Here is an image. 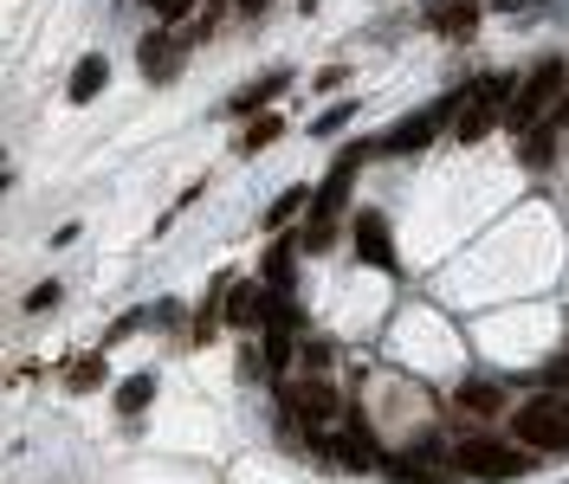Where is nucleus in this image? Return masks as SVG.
I'll use <instances>...</instances> for the list:
<instances>
[{"label": "nucleus", "instance_id": "nucleus-1", "mask_svg": "<svg viewBox=\"0 0 569 484\" xmlns=\"http://www.w3.org/2000/svg\"><path fill=\"white\" fill-rule=\"evenodd\" d=\"M511 433H518V446H531V452H569V401L537 394L525 408H511Z\"/></svg>", "mask_w": 569, "mask_h": 484}, {"label": "nucleus", "instance_id": "nucleus-2", "mask_svg": "<svg viewBox=\"0 0 569 484\" xmlns=\"http://www.w3.org/2000/svg\"><path fill=\"white\" fill-rule=\"evenodd\" d=\"M454 465L466 472V478L498 484V478H525L537 459H531V446H511V440H459Z\"/></svg>", "mask_w": 569, "mask_h": 484}, {"label": "nucleus", "instance_id": "nucleus-3", "mask_svg": "<svg viewBox=\"0 0 569 484\" xmlns=\"http://www.w3.org/2000/svg\"><path fill=\"white\" fill-rule=\"evenodd\" d=\"M563 91H569L563 59H543V65H537V72L525 78V84H518V97H511V111H505V123L531 136V130H537V116H543V104H550V97H563Z\"/></svg>", "mask_w": 569, "mask_h": 484}, {"label": "nucleus", "instance_id": "nucleus-4", "mask_svg": "<svg viewBox=\"0 0 569 484\" xmlns=\"http://www.w3.org/2000/svg\"><path fill=\"white\" fill-rule=\"evenodd\" d=\"M285 408H292L298 426H331V420L343 413V401H337V388H331L324 374H311V381H298V388H285Z\"/></svg>", "mask_w": 569, "mask_h": 484}, {"label": "nucleus", "instance_id": "nucleus-5", "mask_svg": "<svg viewBox=\"0 0 569 484\" xmlns=\"http://www.w3.org/2000/svg\"><path fill=\"white\" fill-rule=\"evenodd\" d=\"M434 130H440L434 111H415V116H402V123H388L376 143H369V155H420L434 143Z\"/></svg>", "mask_w": 569, "mask_h": 484}, {"label": "nucleus", "instance_id": "nucleus-6", "mask_svg": "<svg viewBox=\"0 0 569 484\" xmlns=\"http://www.w3.org/2000/svg\"><path fill=\"white\" fill-rule=\"evenodd\" d=\"M356 253L376 265V271H395V253H388V220H382L376 207H363V214H356Z\"/></svg>", "mask_w": 569, "mask_h": 484}, {"label": "nucleus", "instance_id": "nucleus-7", "mask_svg": "<svg viewBox=\"0 0 569 484\" xmlns=\"http://www.w3.org/2000/svg\"><path fill=\"white\" fill-rule=\"evenodd\" d=\"M298 246H304V239H292V233H278V239L266 246V265H260L266 291H292V265H298Z\"/></svg>", "mask_w": 569, "mask_h": 484}, {"label": "nucleus", "instance_id": "nucleus-8", "mask_svg": "<svg viewBox=\"0 0 569 484\" xmlns=\"http://www.w3.org/2000/svg\"><path fill=\"white\" fill-rule=\"evenodd\" d=\"M189 59V39H169V33H150L143 39V72L162 84V78H175V65Z\"/></svg>", "mask_w": 569, "mask_h": 484}, {"label": "nucleus", "instance_id": "nucleus-9", "mask_svg": "<svg viewBox=\"0 0 569 484\" xmlns=\"http://www.w3.org/2000/svg\"><path fill=\"white\" fill-rule=\"evenodd\" d=\"M104 84H111V59H104V52H91V59H78V65H72V84H65V97H72V104H91Z\"/></svg>", "mask_w": 569, "mask_h": 484}, {"label": "nucleus", "instance_id": "nucleus-10", "mask_svg": "<svg viewBox=\"0 0 569 484\" xmlns=\"http://www.w3.org/2000/svg\"><path fill=\"white\" fill-rule=\"evenodd\" d=\"M285 84H292V72H266L260 84H246V91L233 97L227 111H233V116H266V104L278 97V91H285Z\"/></svg>", "mask_w": 569, "mask_h": 484}, {"label": "nucleus", "instance_id": "nucleus-11", "mask_svg": "<svg viewBox=\"0 0 569 484\" xmlns=\"http://www.w3.org/2000/svg\"><path fill=\"white\" fill-rule=\"evenodd\" d=\"M221 317H227L233 330L266 323V291H260V285H240V291H227V310H221Z\"/></svg>", "mask_w": 569, "mask_h": 484}, {"label": "nucleus", "instance_id": "nucleus-12", "mask_svg": "<svg viewBox=\"0 0 569 484\" xmlns=\"http://www.w3.org/2000/svg\"><path fill=\"white\" fill-rule=\"evenodd\" d=\"M473 27H479V7H473V0H447V7H434V33L473 39Z\"/></svg>", "mask_w": 569, "mask_h": 484}, {"label": "nucleus", "instance_id": "nucleus-13", "mask_svg": "<svg viewBox=\"0 0 569 484\" xmlns=\"http://www.w3.org/2000/svg\"><path fill=\"white\" fill-rule=\"evenodd\" d=\"M311 200H317V187H304V182H292L285 187V194H278V200H272V214H266V226L272 233H285V226L298 220L304 207H311Z\"/></svg>", "mask_w": 569, "mask_h": 484}, {"label": "nucleus", "instance_id": "nucleus-14", "mask_svg": "<svg viewBox=\"0 0 569 484\" xmlns=\"http://www.w3.org/2000/svg\"><path fill=\"white\" fill-rule=\"evenodd\" d=\"M454 401H459L466 413H498V408H505V388H498V381H466Z\"/></svg>", "mask_w": 569, "mask_h": 484}, {"label": "nucleus", "instance_id": "nucleus-15", "mask_svg": "<svg viewBox=\"0 0 569 484\" xmlns=\"http://www.w3.org/2000/svg\"><path fill=\"white\" fill-rule=\"evenodd\" d=\"M550 155H557V123H537L531 136H525V150H518V162L525 168H543Z\"/></svg>", "mask_w": 569, "mask_h": 484}, {"label": "nucleus", "instance_id": "nucleus-16", "mask_svg": "<svg viewBox=\"0 0 569 484\" xmlns=\"http://www.w3.org/2000/svg\"><path fill=\"white\" fill-rule=\"evenodd\" d=\"M285 136V116H253V130L240 136V155H260V150H272Z\"/></svg>", "mask_w": 569, "mask_h": 484}, {"label": "nucleus", "instance_id": "nucleus-17", "mask_svg": "<svg viewBox=\"0 0 569 484\" xmlns=\"http://www.w3.org/2000/svg\"><path fill=\"white\" fill-rule=\"evenodd\" d=\"M155 401V381L150 374H130V381H116V408L123 413H143Z\"/></svg>", "mask_w": 569, "mask_h": 484}, {"label": "nucleus", "instance_id": "nucleus-18", "mask_svg": "<svg viewBox=\"0 0 569 484\" xmlns=\"http://www.w3.org/2000/svg\"><path fill=\"white\" fill-rule=\"evenodd\" d=\"M65 381L84 394V388H104V381H111V369H104V356H84V362H72V374H65Z\"/></svg>", "mask_w": 569, "mask_h": 484}, {"label": "nucleus", "instance_id": "nucleus-19", "mask_svg": "<svg viewBox=\"0 0 569 484\" xmlns=\"http://www.w3.org/2000/svg\"><path fill=\"white\" fill-rule=\"evenodd\" d=\"M285 362H292V336L272 323V336H266V374H285Z\"/></svg>", "mask_w": 569, "mask_h": 484}, {"label": "nucleus", "instance_id": "nucleus-20", "mask_svg": "<svg viewBox=\"0 0 569 484\" xmlns=\"http://www.w3.org/2000/svg\"><path fill=\"white\" fill-rule=\"evenodd\" d=\"M343 123H349V104H331L324 116H311V136H337Z\"/></svg>", "mask_w": 569, "mask_h": 484}, {"label": "nucleus", "instance_id": "nucleus-21", "mask_svg": "<svg viewBox=\"0 0 569 484\" xmlns=\"http://www.w3.org/2000/svg\"><path fill=\"white\" fill-rule=\"evenodd\" d=\"M150 7H155V20H169V27H182L194 13V0H150Z\"/></svg>", "mask_w": 569, "mask_h": 484}, {"label": "nucleus", "instance_id": "nucleus-22", "mask_svg": "<svg viewBox=\"0 0 569 484\" xmlns=\"http://www.w3.org/2000/svg\"><path fill=\"white\" fill-rule=\"evenodd\" d=\"M52 303H59V278H45V285H33V291H27V310H52Z\"/></svg>", "mask_w": 569, "mask_h": 484}, {"label": "nucleus", "instance_id": "nucleus-23", "mask_svg": "<svg viewBox=\"0 0 569 484\" xmlns=\"http://www.w3.org/2000/svg\"><path fill=\"white\" fill-rule=\"evenodd\" d=\"M550 388H569V356L563 362H550Z\"/></svg>", "mask_w": 569, "mask_h": 484}, {"label": "nucleus", "instance_id": "nucleus-24", "mask_svg": "<svg viewBox=\"0 0 569 484\" xmlns=\"http://www.w3.org/2000/svg\"><path fill=\"white\" fill-rule=\"evenodd\" d=\"M233 7H240V13H266L272 0H233Z\"/></svg>", "mask_w": 569, "mask_h": 484}, {"label": "nucleus", "instance_id": "nucleus-25", "mask_svg": "<svg viewBox=\"0 0 569 484\" xmlns=\"http://www.w3.org/2000/svg\"><path fill=\"white\" fill-rule=\"evenodd\" d=\"M557 123H569V91H563V104H557Z\"/></svg>", "mask_w": 569, "mask_h": 484}, {"label": "nucleus", "instance_id": "nucleus-26", "mask_svg": "<svg viewBox=\"0 0 569 484\" xmlns=\"http://www.w3.org/2000/svg\"><path fill=\"white\" fill-rule=\"evenodd\" d=\"M298 7H304V13H311V7H317V0H298Z\"/></svg>", "mask_w": 569, "mask_h": 484}, {"label": "nucleus", "instance_id": "nucleus-27", "mask_svg": "<svg viewBox=\"0 0 569 484\" xmlns=\"http://www.w3.org/2000/svg\"><path fill=\"white\" fill-rule=\"evenodd\" d=\"M427 7H447V0H427Z\"/></svg>", "mask_w": 569, "mask_h": 484}]
</instances>
